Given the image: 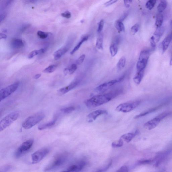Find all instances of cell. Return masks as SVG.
Wrapping results in <instances>:
<instances>
[{
  "instance_id": "obj_8",
  "label": "cell",
  "mask_w": 172,
  "mask_h": 172,
  "mask_svg": "<svg viewBox=\"0 0 172 172\" xmlns=\"http://www.w3.org/2000/svg\"><path fill=\"white\" fill-rule=\"evenodd\" d=\"M140 103V101H136L122 104L117 107L116 110L119 112H129L136 108Z\"/></svg>"
},
{
  "instance_id": "obj_20",
  "label": "cell",
  "mask_w": 172,
  "mask_h": 172,
  "mask_svg": "<svg viewBox=\"0 0 172 172\" xmlns=\"http://www.w3.org/2000/svg\"><path fill=\"white\" fill-rule=\"evenodd\" d=\"M144 70H144L142 71H137L133 78L134 82L137 85H139L142 80L144 73Z\"/></svg>"
},
{
  "instance_id": "obj_50",
  "label": "cell",
  "mask_w": 172,
  "mask_h": 172,
  "mask_svg": "<svg viewBox=\"0 0 172 172\" xmlns=\"http://www.w3.org/2000/svg\"><path fill=\"white\" fill-rule=\"evenodd\" d=\"M41 74H38L35 75L33 77L34 79L37 80V79H38L39 78L41 77Z\"/></svg>"
},
{
  "instance_id": "obj_36",
  "label": "cell",
  "mask_w": 172,
  "mask_h": 172,
  "mask_svg": "<svg viewBox=\"0 0 172 172\" xmlns=\"http://www.w3.org/2000/svg\"><path fill=\"white\" fill-rule=\"evenodd\" d=\"M77 68V65L76 64H73L69 68H68L69 74L71 75L73 74Z\"/></svg>"
},
{
  "instance_id": "obj_29",
  "label": "cell",
  "mask_w": 172,
  "mask_h": 172,
  "mask_svg": "<svg viewBox=\"0 0 172 172\" xmlns=\"http://www.w3.org/2000/svg\"><path fill=\"white\" fill-rule=\"evenodd\" d=\"M56 65H52L46 68L43 71V72L46 73H51L54 72L57 68Z\"/></svg>"
},
{
  "instance_id": "obj_33",
  "label": "cell",
  "mask_w": 172,
  "mask_h": 172,
  "mask_svg": "<svg viewBox=\"0 0 172 172\" xmlns=\"http://www.w3.org/2000/svg\"><path fill=\"white\" fill-rule=\"evenodd\" d=\"M123 145V140L122 139H120L117 141L113 142L112 143V146L113 148H116L122 147Z\"/></svg>"
},
{
  "instance_id": "obj_45",
  "label": "cell",
  "mask_w": 172,
  "mask_h": 172,
  "mask_svg": "<svg viewBox=\"0 0 172 172\" xmlns=\"http://www.w3.org/2000/svg\"><path fill=\"white\" fill-rule=\"evenodd\" d=\"M132 0H124V4L127 8H129L131 4Z\"/></svg>"
},
{
  "instance_id": "obj_35",
  "label": "cell",
  "mask_w": 172,
  "mask_h": 172,
  "mask_svg": "<svg viewBox=\"0 0 172 172\" xmlns=\"http://www.w3.org/2000/svg\"><path fill=\"white\" fill-rule=\"evenodd\" d=\"M37 35L39 38L41 39H45L48 37L49 34L41 31H39L37 32Z\"/></svg>"
},
{
  "instance_id": "obj_34",
  "label": "cell",
  "mask_w": 172,
  "mask_h": 172,
  "mask_svg": "<svg viewBox=\"0 0 172 172\" xmlns=\"http://www.w3.org/2000/svg\"><path fill=\"white\" fill-rule=\"evenodd\" d=\"M75 110V108L74 107H68L63 108L61 109V112L65 114H68L74 111Z\"/></svg>"
},
{
  "instance_id": "obj_39",
  "label": "cell",
  "mask_w": 172,
  "mask_h": 172,
  "mask_svg": "<svg viewBox=\"0 0 172 172\" xmlns=\"http://www.w3.org/2000/svg\"><path fill=\"white\" fill-rule=\"evenodd\" d=\"M139 25L138 24H135L133 26H132L131 29V32L133 35L136 34L139 31Z\"/></svg>"
},
{
  "instance_id": "obj_37",
  "label": "cell",
  "mask_w": 172,
  "mask_h": 172,
  "mask_svg": "<svg viewBox=\"0 0 172 172\" xmlns=\"http://www.w3.org/2000/svg\"><path fill=\"white\" fill-rule=\"evenodd\" d=\"M112 160H110L109 161L108 163L107 164V165H105L103 167L101 168L98 171V172H103L105 171H106L107 170H108V169L111 166L112 164Z\"/></svg>"
},
{
  "instance_id": "obj_15",
  "label": "cell",
  "mask_w": 172,
  "mask_h": 172,
  "mask_svg": "<svg viewBox=\"0 0 172 172\" xmlns=\"http://www.w3.org/2000/svg\"><path fill=\"white\" fill-rule=\"evenodd\" d=\"M107 113V111L105 110H99L92 112L87 115V117L88 119V122H92L96 119L99 116Z\"/></svg>"
},
{
  "instance_id": "obj_49",
  "label": "cell",
  "mask_w": 172,
  "mask_h": 172,
  "mask_svg": "<svg viewBox=\"0 0 172 172\" xmlns=\"http://www.w3.org/2000/svg\"><path fill=\"white\" fill-rule=\"evenodd\" d=\"M128 13H126L125 14L123 15V16L122 17V18H121L120 19V20L121 21H123L124 20H125L126 17H127L128 16Z\"/></svg>"
},
{
  "instance_id": "obj_6",
  "label": "cell",
  "mask_w": 172,
  "mask_h": 172,
  "mask_svg": "<svg viewBox=\"0 0 172 172\" xmlns=\"http://www.w3.org/2000/svg\"><path fill=\"white\" fill-rule=\"evenodd\" d=\"M125 77V75H123L119 78L101 84L96 87L95 89V91L99 93H102L105 92L107 90H108L111 87L115 85V84L122 81L124 80Z\"/></svg>"
},
{
  "instance_id": "obj_23",
  "label": "cell",
  "mask_w": 172,
  "mask_h": 172,
  "mask_svg": "<svg viewBox=\"0 0 172 172\" xmlns=\"http://www.w3.org/2000/svg\"><path fill=\"white\" fill-rule=\"evenodd\" d=\"M56 122V119H53L49 122L44 123L43 124V125H39L38 127V129L39 130L41 131L51 127L52 126L55 125Z\"/></svg>"
},
{
  "instance_id": "obj_25",
  "label": "cell",
  "mask_w": 172,
  "mask_h": 172,
  "mask_svg": "<svg viewBox=\"0 0 172 172\" xmlns=\"http://www.w3.org/2000/svg\"><path fill=\"white\" fill-rule=\"evenodd\" d=\"M126 62V58L125 57H122L120 59L117 65L118 71H120L124 68Z\"/></svg>"
},
{
  "instance_id": "obj_43",
  "label": "cell",
  "mask_w": 172,
  "mask_h": 172,
  "mask_svg": "<svg viewBox=\"0 0 172 172\" xmlns=\"http://www.w3.org/2000/svg\"><path fill=\"white\" fill-rule=\"evenodd\" d=\"M128 171V168L126 166H123L119 169L117 172H126Z\"/></svg>"
},
{
  "instance_id": "obj_21",
  "label": "cell",
  "mask_w": 172,
  "mask_h": 172,
  "mask_svg": "<svg viewBox=\"0 0 172 172\" xmlns=\"http://www.w3.org/2000/svg\"><path fill=\"white\" fill-rule=\"evenodd\" d=\"M89 38V36H86L84 37L81 39V40L79 42L77 46H76L71 51V53H70V54L72 55L74 54L77 51L84 42H85L88 40Z\"/></svg>"
},
{
  "instance_id": "obj_12",
  "label": "cell",
  "mask_w": 172,
  "mask_h": 172,
  "mask_svg": "<svg viewBox=\"0 0 172 172\" xmlns=\"http://www.w3.org/2000/svg\"><path fill=\"white\" fill-rule=\"evenodd\" d=\"M79 80H75L70 83L69 85L58 90L57 93L59 95H63L67 93L77 87L80 83Z\"/></svg>"
},
{
  "instance_id": "obj_16",
  "label": "cell",
  "mask_w": 172,
  "mask_h": 172,
  "mask_svg": "<svg viewBox=\"0 0 172 172\" xmlns=\"http://www.w3.org/2000/svg\"><path fill=\"white\" fill-rule=\"evenodd\" d=\"M69 50L68 47H64L61 48V49L56 51L53 55L55 60H59L62 56L65 54Z\"/></svg>"
},
{
  "instance_id": "obj_38",
  "label": "cell",
  "mask_w": 172,
  "mask_h": 172,
  "mask_svg": "<svg viewBox=\"0 0 172 172\" xmlns=\"http://www.w3.org/2000/svg\"><path fill=\"white\" fill-rule=\"evenodd\" d=\"M156 42L153 36H152L150 39V44L151 49L155 50L156 47Z\"/></svg>"
},
{
  "instance_id": "obj_11",
  "label": "cell",
  "mask_w": 172,
  "mask_h": 172,
  "mask_svg": "<svg viewBox=\"0 0 172 172\" xmlns=\"http://www.w3.org/2000/svg\"><path fill=\"white\" fill-rule=\"evenodd\" d=\"M49 149L43 148L36 151L32 155V163L37 164L41 162L50 152Z\"/></svg>"
},
{
  "instance_id": "obj_18",
  "label": "cell",
  "mask_w": 172,
  "mask_h": 172,
  "mask_svg": "<svg viewBox=\"0 0 172 172\" xmlns=\"http://www.w3.org/2000/svg\"><path fill=\"white\" fill-rule=\"evenodd\" d=\"M11 46L14 49H19L24 46V43L21 39H14L11 42Z\"/></svg>"
},
{
  "instance_id": "obj_13",
  "label": "cell",
  "mask_w": 172,
  "mask_h": 172,
  "mask_svg": "<svg viewBox=\"0 0 172 172\" xmlns=\"http://www.w3.org/2000/svg\"><path fill=\"white\" fill-rule=\"evenodd\" d=\"M119 38L117 36L114 38L110 47V52L111 56L114 57L117 53L119 44Z\"/></svg>"
},
{
  "instance_id": "obj_19",
  "label": "cell",
  "mask_w": 172,
  "mask_h": 172,
  "mask_svg": "<svg viewBox=\"0 0 172 172\" xmlns=\"http://www.w3.org/2000/svg\"><path fill=\"white\" fill-rule=\"evenodd\" d=\"M164 31V28L162 26L157 28V29L154 33L153 35L156 43L159 41L161 38L163 34Z\"/></svg>"
},
{
  "instance_id": "obj_47",
  "label": "cell",
  "mask_w": 172,
  "mask_h": 172,
  "mask_svg": "<svg viewBox=\"0 0 172 172\" xmlns=\"http://www.w3.org/2000/svg\"><path fill=\"white\" fill-rule=\"evenodd\" d=\"M30 26V25L29 24H26L24 25L23 26H22L20 29L21 32H24L25 30H26L27 29H28V28Z\"/></svg>"
},
{
  "instance_id": "obj_46",
  "label": "cell",
  "mask_w": 172,
  "mask_h": 172,
  "mask_svg": "<svg viewBox=\"0 0 172 172\" xmlns=\"http://www.w3.org/2000/svg\"><path fill=\"white\" fill-rule=\"evenodd\" d=\"M151 162V160H141L139 162V163L140 164H149Z\"/></svg>"
},
{
  "instance_id": "obj_14",
  "label": "cell",
  "mask_w": 172,
  "mask_h": 172,
  "mask_svg": "<svg viewBox=\"0 0 172 172\" xmlns=\"http://www.w3.org/2000/svg\"><path fill=\"white\" fill-rule=\"evenodd\" d=\"M86 165V163L83 161L78 162L77 164L72 165L69 166L64 171L78 172L83 170Z\"/></svg>"
},
{
  "instance_id": "obj_24",
  "label": "cell",
  "mask_w": 172,
  "mask_h": 172,
  "mask_svg": "<svg viewBox=\"0 0 172 172\" xmlns=\"http://www.w3.org/2000/svg\"><path fill=\"white\" fill-rule=\"evenodd\" d=\"M103 36L102 34H100L98 35L96 43V47L99 50H103Z\"/></svg>"
},
{
  "instance_id": "obj_32",
  "label": "cell",
  "mask_w": 172,
  "mask_h": 172,
  "mask_svg": "<svg viewBox=\"0 0 172 172\" xmlns=\"http://www.w3.org/2000/svg\"><path fill=\"white\" fill-rule=\"evenodd\" d=\"M156 1V0H149L146 4V8L149 10L153 9L155 5Z\"/></svg>"
},
{
  "instance_id": "obj_4",
  "label": "cell",
  "mask_w": 172,
  "mask_h": 172,
  "mask_svg": "<svg viewBox=\"0 0 172 172\" xmlns=\"http://www.w3.org/2000/svg\"><path fill=\"white\" fill-rule=\"evenodd\" d=\"M19 115L18 112H13L8 114L3 118L0 122V131H3L17 119Z\"/></svg>"
},
{
  "instance_id": "obj_31",
  "label": "cell",
  "mask_w": 172,
  "mask_h": 172,
  "mask_svg": "<svg viewBox=\"0 0 172 172\" xmlns=\"http://www.w3.org/2000/svg\"><path fill=\"white\" fill-rule=\"evenodd\" d=\"M158 108H159V107H158L152 108L150 110H148L147 111H146V112L142 113H141L139 115H136V116H135L134 118H135V119H137V118H139L140 117L145 116L147 115L149 113H150L156 111V110H157L158 109Z\"/></svg>"
},
{
  "instance_id": "obj_41",
  "label": "cell",
  "mask_w": 172,
  "mask_h": 172,
  "mask_svg": "<svg viewBox=\"0 0 172 172\" xmlns=\"http://www.w3.org/2000/svg\"><path fill=\"white\" fill-rule=\"evenodd\" d=\"M85 57L86 55L84 54L80 56V57L78 58L77 61V64L78 65H80L83 64V62L84 59H85Z\"/></svg>"
},
{
  "instance_id": "obj_40",
  "label": "cell",
  "mask_w": 172,
  "mask_h": 172,
  "mask_svg": "<svg viewBox=\"0 0 172 172\" xmlns=\"http://www.w3.org/2000/svg\"><path fill=\"white\" fill-rule=\"evenodd\" d=\"M104 25V21L103 20H101L98 23V32L100 33L103 29Z\"/></svg>"
},
{
  "instance_id": "obj_28",
  "label": "cell",
  "mask_w": 172,
  "mask_h": 172,
  "mask_svg": "<svg viewBox=\"0 0 172 172\" xmlns=\"http://www.w3.org/2000/svg\"><path fill=\"white\" fill-rule=\"evenodd\" d=\"M45 50L44 49H41L38 50H33L28 55V58L29 59H32L37 55L43 54Z\"/></svg>"
},
{
  "instance_id": "obj_27",
  "label": "cell",
  "mask_w": 172,
  "mask_h": 172,
  "mask_svg": "<svg viewBox=\"0 0 172 172\" xmlns=\"http://www.w3.org/2000/svg\"><path fill=\"white\" fill-rule=\"evenodd\" d=\"M164 17L161 13H159L157 15L155 25L157 28L161 27L162 24Z\"/></svg>"
},
{
  "instance_id": "obj_7",
  "label": "cell",
  "mask_w": 172,
  "mask_h": 172,
  "mask_svg": "<svg viewBox=\"0 0 172 172\" xmlns=\"http://www.w3.org/2000/svg\"><path fill=\"white\" fill-rule=\"evenodd\" d=\"M171 113L170 112H166L161 114L155 118L145 123L144 125L145 128L148 130L154 129L158 125L161 121L170 115Z\"/></svg>"
},
{
  "instance_id": "obj_10",
  "label": "cell",
  "mask_w": 172,
  "mask_h": 172,
  "mask_svg": "<svg viewBox=\"0 0 172 172\" xmlns=\"http://www.w3.org/2000/svg\"><path fill=\"white\" fill-rule=\"evenodd\" d=\"M19 83H15L2 89L0 91V101L4 100L13 93L18 89Z\"/></svg>"
},
{
  "instance_id": "obj_1",
  "label": "cell",
  "mask_w": 172,
  "mask_h": 172,
  "mask_svg": "<svg viewBox=\"0 0 172 172\" xmlns=\"http://www.w3.org/2000/svg\"><path fill=\"white\" fill-rule=\"evenodd\" d=\"M122 92V89H119L106 94L95 95L86 101L85 104L89 108L96 107L108 103L120 95Z\"/></svg>"
},
{
  "instance_id": "obj_9",
  "label": "cell",
  "mask_w": 172,
  "mask_h": 172,
  "mask_svg": "<svg viewBox=\"0 0 172 172\" xmlns=\"http://www.w3.org/2000/svg\"><path fill=\"white\" fill-rule=\"evenodd\" d=\"M34 143V140L29 139L23 143L16 152L15 156L19 158L23 156L32 148Z\"/></svg>"
},
{
  "instance_id": "obj_26",
  "label": "cell",
  "mask_w": 172,
  "mask_h": 172,
  "mask_svg": "<svg viewBox=\"0 0 172 172\" xmlns=\"http://www.w3.org/2000/svg\"><path fill=\"white\" fill-rule=\"evenodd\" d=\"M115 26L118 32H125V26H124L122 21H121L120 20H118L116 21Z\"/></svg>"
},
{
  "instance_id": "obj_2",
  "label": "cell",
  "mask_w": 172,
  "mask_h": 172,
  "mask_svg": "<svg viewBox=\"0 0 172 172\" xmlns=\"http://www.w3.org/2000/svg\"><path fill=\"white\" fill-rule=\"evenodd\" d=\"M45 117L43 113H38L30 116L25 119L22 124V126L24 128L29 129L32 128L37 124L40 122Z\"/></svg>"
},
{
  "instance_id": "obj_17",
  "label": "cell",
  "mask_w": 172,
  "mask_h": 172,
  "mask_svg": "<svg viewBox=\"0 0 172 172\" xmlns=\"http://www.w3.org/2000/svg\"><path fill=\"white\" fill-rule=\"evenodd\" d=\"M172 39V33L166 37L162 43V53L165 52L170 45Z\"/></svg>"
},
{
  "instance_id": "obj_3",
  "label": "cell",
  "mask_w": 172,
  "mask_h": 172,
  "mask_svg": "<svg viewBox=\"0 0 172 172\" xmlns=\"http://www.w3.org/2000/svg\"><path fill=\"white\" fill-rule=\"evenodd\" d=\"M68 155L65 153L58 154L56 156L50 164L45 169V171L54 170L63 165L67 161Z\"/></svg>"
},
{
  "instance_id": "obj_30",
  "label": "cell",
  "mask_w": 172,
  "mask_h": 172,
  "mask_svg": "<svg viewBox=\"0 0 172 172\" xmlns=\"http://www.w3.org/2000/svg\"><path fill=\"white\" fill-rule=\"evenodd\" d=\"M167 7V4L165 1H162L158 5L157 10L159 13H162Z\"/></svg>"
},
{
  "instance_id": "obj_42",
  "label": "cell",
  "mask_w": 172,
  "mask_h": 172,
  "mask_svg": "<svg viewBox=\"0 0 172 172\" xmlns=\"http://www.w3.org/2000/svg\"><path fill=\"white\" fill-rule=\"evenodd\" d=\"M61 16L63 17L66 19H69L71 18V15L69 11H67L66 12L61 14Z\"/></svg>"
},
{
  "instance_id": "obj_5",
  "label": "cell",
  "mask_w": 172,
  "mask_h": 172,
  "mask_svg": "<svg viewBox=\"0 0 172 172\" xmlns=\"http://www.w3.org/2000/svg\"><path fill=\"white\" fill-rule=\"evenodd\" d=\"M150 50H143L140 52L137 64V71L145 70L150 57Z\"/></svg>"
},
{
  "instance_id": "obj_44",
  "label": "cell",
  "mask_w": 172,
  "mask_h": 172,
  "mask_svg": "<svg viewBox=\"0 0 172 172\" xmlns=\"http://www.w3.org/2000/svg\"><path fill=\"white\" fill-rule=\"evenodd\" d=\"M118 1V0H110L109 1L106 2L105 5L106 7L109 6L115 3V2H116Z\"/></svg>"
},
{
  "instance_id": "obj_51",
  "label": "cell",
  "mask_w": 172,
  "mask_h": 172,
  "mask_svg": "<svg viewBox=\"0 0 172 172\" xmlns=\"http://www.w3.org/2000/svg\"><path fill=\"white\" fill-rule=\"evenodd\" d=\"M5 14L1 15V22H2L5 19Z\"/></svg>"
},
{
  "instance_id": "obj_48",
  "label": "cell",
  "mask_w": 172,
  "mask_h": 172,
  "mask_svg": "<svg viewBox=\"0 0 172 172\" xmlns=\"http://www.w3.org/2000/svg\"><path fill=\"white\" fill-rule=\"evenodd\" d=\"M7 35L3 33H1L0 34V39H5L7 38Z\"/></svg>"
},
{
  "instance_id": "obj_52",
  "label": "cell",
  "mask_w": 172,
  "mask_h": 172,
  "mask_svg": "<svg viewBox=\"0 0 172 172\" xmlns=\"http://www.w3.org/2000/svg\"><path fill=\"white\" fill-rule=\"evenodd\" d=\"M170 65H172V55L171 56V57L170 58Z\"/></svg>"
},
{
  "instance_id": "obj_22",
  "label": "cell",
  "mask_w": 172,
  "mask_h": 172,
  "mask_svg": "<svg viewBox=\"0 0 172 172\" xmlns=\"http://www.w3.org/2000/svg\"><path fill=\"white\" fill-rule=\"evenodd\" d=\"M136 132L135 133H128L124 134L121 137V139L125 141L126 143H129L136 136Z\"/></svg>"
}]
</instances>
